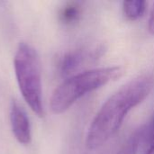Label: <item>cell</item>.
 I'll return each mask as SVG.
<instances>
[{
	"label": "cell",
	"instance_id": "cell-2",
	"mask_svg": "<svg viewBox=\"0 0 154 154\" xmlns=\"http://www.w3.org/2000/svg\"><path fill=\"white\" fill-rule=\"evenodd\" d=\"M125 72V69L121 66H110L72 75L53 91L50 100L51 112L55 115L64 113L79 98L120 79Z\"/></svg>",
	"mask_w": 154,
	"mask_h": 154
},
{
	"label": "cell",
	"instance_id": "cell-4",
	"mask_svg": "<svg viewBox=\"0 0 154 154\" xmlns=\"http://www.w3.org/2000/svg\"><path fill=\"white\" fill-rule=\"evenodd\" d=\"M10 123L13 134L17 142L23 145H28L32 141L30 121L23 108L16 101L11 103Z\"/></svg>",
	"mask_w": 154,
	"mask_h": 154
},
{
	"label": "cell",
	"instance_id": "cell-3",
	"mask_svg": "<svg viewBox=\"0 0 154 154\" xmlns=\"http://www.w3.org/2000/svg\"><path fill=\"white\" fill-rule=\"evenodd\" d=\"M14 67L23 99L38 116H43L42 69L37 51L31 45L21 42L14 55Z\"/></svg>",
	"mask_w": 154,
	"mask_h": 154
},
{
	"label": "cell",
	"instance_id": "cell-9",
	"mask_svg": "<svg viewBox=\"0 0 154 154\" xmlns=\"http://www.w3.org/2000/svg\"><path fill=\"white\" fill-rule=\"evenodd\" d=\"M148 30L150 32V33L154 35V5L151 14H150V18H149V22H148Z\"/></svg>",
	"mask_w": 154,
	"mask_h": 154
},
{
	"label": "cell",
	"instance_id": "cell-10",
	"mask_svg": "<svg viewBox=\"0 0 154 154\" xmlns=\"http://www.w3.org/2000/svg\"><path fill=\"white\" fill-rule=\"evenodd\" d=\"M148 140L151 145L154 144V120L152 123L150 128H149V133H148Z\"/></svg>",
	"mask_w": 154,
	"mask_h": 154
},
{
	"label": "cell",
	"instance_id": "cell-7",
	"mask_svg": "<svg viewBox=\"0 0 154 154\" xmlns=\"http://www.w3.org/2000/svg\"><path fill=\"white\" fill-rule=\"evenodd\" d=\"M144 129L143 127L134 131L121 146L116 154H137L141 140L143 136Z\"/></svg>",
	"mask_w": 154,
	"mask_h": 154
},
{
	"label": "cell",
	"instance_id": "cell-1",
	"mask_svg": "<svg viewBox=\"0 0 154 154\" xmlns=\"http://www.w3.org/2000/svg\"><path fill=\"white\" fill-rule=\"evenodd\" d=\"M154 87L151 75L138 76L115 92L94 117L86 138L89 150L103 146L120 129L127 114L150 95Z\"/></svg>",
	"mask_w": 154,
	"mask_h": 154
},
{
	"label": "cell",
	"instance_id": "cell-11",
	"mask_svg": "<svg viewBox=\"0 0 154 154\" xmlns=\"http://www.w3.org/2000/svg\"><path fill=\"white\" fill-rule=\"evenodd\" d=\"M146 154H154V144L150 146V148H149V150H148Z\"/></svg>",
	"mask_w": 154,
	"mask_h": 154
},
{
	"label": "cell",
	"instance_id": "cell-6",
	"mask_svg": "<svg viewBox=\"0 0 154 154\" xmlns=\"http://www.w3.org/2000/svg\"><path fill=\"white\" fill-rule=\"evenodd\" d=\"M147 3L142 0H131L123 2L124 14L128 20L134 21L141 18L146 11Z\"/></svg>",
	"mask_w": 154,
	"mask_h": 154
},
{
	"label": "cell",
	"instance_id": "cell-5",
	"mask_svg": "<svg viewBox=\"0 0 154 154\" xmlns=\"http://www.w3.org/2000/svg\"><path fill=\"white\" fill-rule=\"evenodd\" d=\"M88 59V54L84 51H73L64 54L59 60L58 69L62 76L70 75Z\"/></svg>",
	"mask_w": 154,
	"mask_h": 154
},
{
	"label": "cell",
	"instance_id": "cell-8",
	"mask_svg": "<svg viewBox=\"0 0 154 154\" xmlns=\"http://www.w3.org/2000/svg\"><path fill=\"white\" fill-rule=\"evenodd\" d=\"M81 15L80 6L77 4H68L60 12V20L65 24H72L79 21Z\"/></svg>",
	"mask_w": 154,
	"mask_h": 154
}]
</instances>
